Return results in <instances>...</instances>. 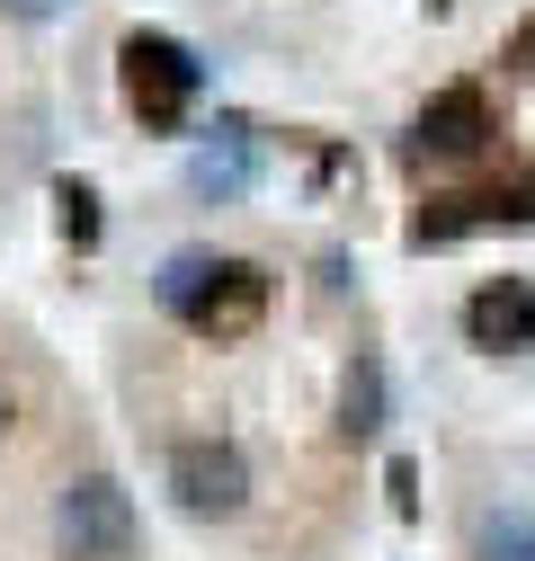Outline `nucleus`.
<instances>
[{
	"label": "nucleus",
	"instance_id": "20e7f679",
	"mask_svg": "<svg viewBox=\"0 0 535 561\" xmlns=\"http://www.w3.org/2000/svg\"><path fill=\"white\" fill-rule=\"evenodd\" d=\"M268 321V267H250V259H215V276H206V295L187 304V330L196 339H250Z\"/></svg>",
	"mask_w": 535,
	"mask_h": 561
},
{
	"label": "nucleus",
	"instance_id": "4468645a",
	"mask_svg": "<svg viewBox=\"0 0 535 561\" xmlns=\"http://www.w3.org/2000/svg\"><path fill=\"white\" fill-rule=\"evenodd\" d=\"M384 481H392V508H401V517H411V508H420V472H411V463H392Z\"/></svg>",
	"mask_w": 535,
	"mask_h": 561
},
{
	"label": "nucleus",
	"instance_id": "423d86ee",
	"mask_svg": "<svg viewBox=\"0 0 535 561\" xmlns=\"http://www.w3.org/2000/svg\"><path fill=\"white\" fill-rule=\"evenodd\" d=\"M464 339L491 347V357L526 347V339H535V286H526V276H482L474 304H464Z\"/></svg>",
	"mask_w": 535,
	"mask_h": 561
},
{
	"label": "nucleus",
	"instance_id": "0eeeda50",
	"mask_svg": "<svg viewBox=\"0 0 535 561\" xmlns=\"http://www.w3.org/2000/svg\"><path fill=\"white\" fill-rule=\"evenodd\" d=\"M482 144H491V99H482V81H446V90L420 107V152L464 161V152H482Z\"/></svg>",
	"mask_w": 535,
	"mask_h": 561
},
{
	"label": "nucleus",
	"instance_id": "7ed1b4c3",
	"mask_svg": "<svg viewBox=\"0 0 535 561\" xmlns=\"http://www.w3.org/2000/svg\"><path fill=\"white\" fill-rule=\"evenodd\" d=\"M170 500L187 517H241L250 508V455L232 437H179L170 446Z\"/></svg>",
	"mask_w": 535,
	"mask_h": 561
},
{
	"label": "nucleus",
	"instance_id": "9d476101",
	"mask_svg": "<svg viewBox=\"0 0 535 561\" xmlns=\"http://www.w3.org/2000/svg\"><path fill=\"white\" fill-rule=\"evenodd\" d=\"M474 561H535V508L500 500L474 517Z\"/></svg>",
	"mask_w": 535,
	"mask_h": 561
},
{
	"label": "nucleus",
	"instance_id": "f8f14e48",
	"mask_svg": "<svg viewBox=\"0 0 535 561\" xmlns=\"http://www.w3.org/2000/svg\"><path fill=\"white\" fill-rule=\"evenodd\" d=\"M54 224H62L72 250H90L99 241V187L90 179H54Z\"/></svg>",
	"mask_w": 535,
	"mask_h": 561
},
{
	"label": "nucleus",
	"instance_id": "dca6fc26",
	"mask_svg": "<svg viewBox=\"0 0 535 561\" xmlns=\"http://www.w3.org/2000/svg\"><path fill=\"white\" fill-rule=\"evenodd\" d=\"M10 419H19V401H10V383H0V437H10Z\"/></svg>",
	"mask_w": 535,
	"mask_h": 561
},
{
	"label": "nucleus",
	"instance_id": "9b49d317",
	"mask_svg": "<svg viewBox=\"0 0 535 561\" xmlns=\"http://www.w3.org/2000/svg\"><path fill=\"white\" fill-rule=\"evenodd\" d=\"M206 276H215V259H206V250H170V259H161V276H152L161 312H179V321H187V304L206 295Z\"/></svg>",
	"mask_w": 535,
	"mask_h": 561
},
{
	"label": "nucleus",
	"instance_id": "ddd939ff",
	"mask_svg": "<svg viewBox=\"0 0 535 561\" xmlns=\"http://www.w3.org/2000/svg\"><path fill=\"white\" fill-rule=\"evenodd\" d=\"M0 10H10V19H27V27H45V19H72L81 0H0Z\"/></svg>",
	"mask_w": 535,
	"mask_h": 561
},
{
	"label": "nucleus",
	"instance_id": "f03ea898",
	"mask_svg": "<svg viewBox=\"0 0 535 561\" xmlns=\"http://www.w3.org/2000/svg\"><path fill=\"white\" fill-rule=\"evenodd\" d=\"M54 543H62V561H125L134 552V500H125V481L81 472L72 490H62V508H54Z\"/></svg>",
	"mask_w": 535,
	"mask_h": 561
},
{
	"label": "nucleus",
	"instance_id": "6e6552de",
	"mask_svg": "<svg viewBox=\"0 0 535 561\" xmlns=\"http://www.w3.org/2000/svg\"><path fill=\"white\" fill-rule=\"evenodd\" d=\"M250 179H259V134L250 125H215V144L187 152V196L196 205H232V196H250Z\"/></svg>",
	"mask_w": 535,
	"mask_h": 561
},
{
	"label": "nucleus",
	"instance_id": "1a4fd4ad",
	"mask_svg": "<svg viewBox=\"0 0 535 561\" xmlns=\"http://www.w3.org/2000/svg\"><path fill=\"white\" fill-rule=\"evenodd\" d=\"M340 437H349V446L384 437V366H375V357H357V366L340 375Z\"/></svg>",
	"mask_w": 535,
	"mask_h": 561
},
{
	"label": "nucleus",
	"instance_id": "2eb2a0df",
	"mask_svg": "<svg viewBox=\"0 0 535 561\" xmlns=\"http://www.w3.org/2000/svg\"><path fill=\"white\" fill-rule=\"evenodd\" d=\"M509 62H517V72H535V19H526V27L509 36Z\"/></svg>",
	"mask_w": 535,
	"mask_h": 561
},
{
	"label": "nucleus",
	"instance_id": "39448f33",
	"mask_svg": "<svg viewBox=\"0 0 535 561\" xmlns=\"http://www.w3.org/2000/svg\"><path fill=\"white\" fill-rule=\"evenodd\" d=\"M535 187H474V196H429L420 215H411V250H446L464 232H482V224H526Z\"/></svg>",
	"mask_w": 535,
	"mask_h": 561
},
{
	"label": "nucleus",
	"instance_id": "f257e3e1",
	"mask_svg": "<svg viewBox=\"0 0 535 561\" xmlns=\"http://www.w3.org/2000/svg\"><path fill=\"white\" fill-rule=\"evenodd\" d=\"M116 81H125V107L134 116H144L152 134H170V125H187L196 90H206V62H196L179 36H161V27H134L116 45Z\"/></svg>",
	"mask_w": 535,
	"mask_h": 561
}]
</instances>
